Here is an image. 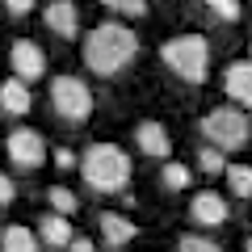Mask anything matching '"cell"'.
Instances as JSON below:
<instances>
[{"label":"cell","instance_id":"18","mask_svg":"<svg viewBox=\"0 0 252 252\" xmlns=\"http://www.w3.org/2000/svg\"><path fill=\"white\" fill-rule=\"evenodd\" d=\"M46 202H51V210H55V215H67V219H72L76 210H80V198H76V193H72L67 185H51V189H46Z\"/></svg>","mask_w":252,"mask_h":252},{"label":"cell","instance_id":"8","mask_svg":"<svg viewBox=\"0 0 252 252\" xmlns=\"http://www.w3.org/2000/svg\"><path fill=\"white\" fill-rule=\"evenodd\" d=\"M189 219L198 227H223L227 219H231V206H227L223 193H215V189H202L198 198L189 202Z\"/></svg>","mask_w":252,"mask_h":252},{"label":"cell","instance_id":"15","mask_svg":"<svg viewBox=\"0 0 252 252\" xmlns=\"http://www.w3.org/2000/svg\"><path fill=\"white\" fill-rule=\"evenodd\" d=\"M38 235H42V244H51V248H67V244H72V223H67V215H46L42 223H38Z\"/></svg>","mask_w":252,"mask_h":252},{"label":"cell","instance_id":"10","mask_svg":"<svg viewBox=\"0 0 252 252\" xmlns=\"http://www.w3.org/2000/svg\"><path fill=\"white\" fill-rule=\"evenodd\" d=\"M42 21H46V30L59 34V38H76L80 34V9H76L72 0H51V4L42 9Z\"/></svg>","mask_w":252,"mask_h":252},{"label":"cell","instance_id":"25","mask_svg":"<svg viewBox=\"0 0 252 252\" xmlns=\"http://www.w3.org/2000/svg\"><path fill=\"white\" fill-rule=\"evenodd\" d=\"M67 252H97V244H93L89 235H72V244H67Z\"/></svg>","mask_w":252,"mask_h":252},{"label":"cell","instance_id":"17","mask_svg":"<svg viewBox=\"0 0 252 252\" xmlns=\"http://www.w3.org/2000/svg\"><path fill=\"white\" fill-rule=\"evenodd\" d=\"M189 181H193V168H185V164H177V160H168V164H164V172H160V185L168 189V193L189 189Z\"/></svg>","mask_w":252,"mask_h":252},{"label":"cell","instance_id":"9","mask_svg":"<svg viewBox=\"0 0 252 252\" xmlns=\"http://www.w3.org/2000/svg\"><path fill=\"white\" fill-rule=\"evenodd\" d=\"M135 147L147 160H168L172 156V139H168V130H164L156 118H143V122L135 126Z\"/></svg>","mask_w":252,"mask_h":252},{"label":"cell","instance_id":"4","mask_svg":"<svg viewBox=\"0 0 252 252\" xmlns=\"http://www.w3.org/2000/svg\"><path fill=\"white\" fill-rule=\"evenodd\" d=\"M202 139L206 143H215L219 152H240L244 143L252 139V122H248V114L244 109H235V105H219V109H210L206 118H202Z\"/></svg>","mask_w":252,"mask_h":252},{"label":"cell","instance_id":"14","mask_svg":"<svg viewBox=\"0 0 252 252\" xmlns=\"http://www.w3.org/2000/svg\"><path fill=\"white\" fill-rule=\"evenodd\" d=\"M0 252H42V240H38L30 227L9 223L4 231H0Z\"/></svg>","mask_w":252,"mask_h":252},{"label":"cell","instance_id":"5","mask_svg":"<svg viewBox=\"0 0 252 252\" xmlns=\"http://www.w3.org/2000/svg\"><path fill=\"white\" fill-rule=\"evenodd\" d=\"M51 105L63 122H84L93 114V89L80 80V76H55L51 80Z\"/></svg>","mask_w":252,"mask_h":252},{"label":"cell","instance_id":"21","mask_svg":"<svg viewBox=\"0 0 252 252\" xmlns=\"http://www.w3.org/2000/svg\"><path fill=\"white\" fill-rule=\"evenodd\" d=\"M219 21H240V0H202Z\"/></svg>","mask_w":252,"mask_h":252},{"label":"cell","instance_id":"22","mask_svg":"<svg viewBox=\"0 0 252 252\" xmlns=\"http://www.w3.org/2000/svg\"><path fill=\"white\" fill-rule=\"evenodd\" d=\"M181 252H223L215 240H202V235H181Z\"/></svg>","mask_w":252,"mask_h":252},{"label":"cell","instance_id":"7","mask_svg":"<svg viewBox=\"0 0 252 252\" xmlns=\"http://www.w3.org/2000/svg\"><path fill=\"white\" fill-rule=\"evenodd\" d=\"M9 67H13V76H21L26 84H34V80L46 76V51L38 42H30V38H17L13 51H9Z\"/></svg>","mask_w":252,"mask_h":252},{"label":"cell","instance_id":"24","mask_svg":"<svg viewBox=\"0 0 252 252\" xmlns=\"http://www.w3.org/2000/svg\"><path fill=\"white\" fill-rule=\"evenodd\" d=\"M13 198H17V185H13V177L0 172V206H13Z\"/></svg>","mask_w":252,"mask_h":252},{"label":"cell","instance_id":"3","mask_svg":"<svg viewBox=\"0 0 252 252\" xmlns=\"http://www.w3.org/2000/svg\"><path fill=\"white\" fill-rule=\"evenodd\" d=\"M160 59L177 80L185 84H206L210 76V42L202 34H177L160 46Z\"/></svg>","mask_w":252,"mask_h":252},{"label":"cell","instance_id":"2","mask_svg":"<svg viewBox=\"0 0 252 252\" xmlns=\"http://www.w3.org/2000/svg\"><path fill=\"white\" fill-rule=\"evenodd\" d=\"M76 172L84 177V185L93 193H122L130 185V156L118 143H93V147H84Z\"/></svg>","mask_w":252,"mask_h":252},{"label":"cell","instance_id":"19","mask_svg":"<svg viewBox=\"0 0 252 252\" xmlns=\"http://www.w3.org/2000/svg\"><path fill=\"white\" fill-rule=\"evenodd\" d=\"M198 168L206 172V177H215V172H223V168H227V152H219L215 143L198 147Z\"/></svg>","mask_w":252,"mask_h":252},{"label":"cell","instance_id":"11","mask_svg":"<svg viewBox=\"0 0 252 252\" xmlns=\"http://www.w3.org/2000/svg\"><path fill=\"white\" fill-rule=\"evenodd\" d=\"M97 231H101V240H105L109 248H122V244H130L139 235V227H135V219L118 215V210H101L97 215Z\"/></svg>","mask_w":252,"mask_h":252},{"label":"cell","instance_id":"6","mask_svg":"<svg viewBox=\"0 0 252 252\" xmlns=\"http://www.w3.org/2000/svg\"><path fill=\"white\" fill-rule=\"evenodd\" d=\"M4 152H9L13 168L34 172V168H42V164H46L51 147H46V139L38 135V130H30V126H17V130H9V139H4Z\"/></svg>","mask_w":252,"mask_h":252},{"label":"cell","instance_id":"20","mask_svg":"<svg viewBox=\"0 0 252 252\" xmlns=\"http://www.w3.org/2000/svg\"><path fill=\"white\" fill-rule=\"evenodd\" d=\"M101 4L118 17H147V0H101Z\"/></svg>","mask_w":252,"mask_h":252},{"label":"cell","instance_id":"13","mask_svg":"<svg viewBox=\"0 0 252 252\" xmlns=\"http://www.w3.org/2000/svg\"><path fill=\"white\" fill-rule=\"evenodd\" d=\"M30 105H34V93H30V84L21 80V76H13V80H0V114L26 118Z\"/></svg>","mask_w":252,"mask_h":252},{"label":"cell","instance_id":"16","mask_svg":"<svg viewBox=\"0 0 252 252\" xmlns=\"http://www.w3.org/2000/svg\"><path fill=\"white\" fill-rule=\"evenodd\" d=\"M223 177H227L231 198H240V202H248V198H252V164H227Z\"/></svg>","mask_w":252,"mask_h":252},{"label":"cell","instance_id":"23","mask_svg":"<svg viewBox=\"0 0 252 252\" xmlns=\"http://www.w3.org/2000/svg\"><path fill=\"white\" fill-rule=\"evenodd\" d=\"M51 160L59 164V168H80V156H76V152H67V147H55V152H51Z\"/></svg>","mask_w":252,"mask_h":252},{"label":"cell","instance_id":"1","mask_svg":"<svg viewBox=\"0 0 252 252\" xmlns=\"http://www.w3.org/2000/svg\"><path fill=\"white\" fill-rule=\"evenodd\" d=\"M80 55H84V67L93 76H118L139 55V34L126 30L122 21H101L93 34H84Z\"/></svg>","mask_w":252,"mask_h":252},{"label":"cell","instance_id":"12","mask_svg":"<svg viewBox=\"0 0 252 252\" xmlns=\"http://www.w3.org/2000/svg\"><path fill=\"white\" fill-rule=\"evenodd\" d=\"M223 93L235 101V105L252 109V59H244V63H231V67L223 72Z\"/></svg>","mask_w":252,"mask_h":252},{"label":"cell","instance_id":"27","mask_svg":"<svg viewBox=\"0 0 252 252\" xmlns=\"http://www.w3.org/2000/svg\"><path fill=\"white\" fill-rule=\"evenodd\" d=\"M248 252H252V231H248Z\"/></svg>","mask_w":252,"mask_h":252},{"label":"cell","instance_id":"26","mask_svg":"<svg viewBox=\"0 0 252 252\" xmlns=\"http://www.w3.org/2000/svg\"><path fill=\"white\" fill-rule=\"evenodd\" d=\"M4 9H9L13 17H26V13L34 9V0H4Z\"/></svg>","mask_w":252,"mask_h":252}]
</instances>
